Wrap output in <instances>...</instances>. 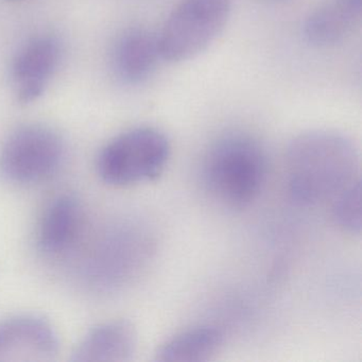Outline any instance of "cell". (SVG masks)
I'll return each instance as SVG.
<instances>
[{
    "instance_id": "obj_12",
    "label": "cell",
    "mask_w": 362,
    "mask_h": 362,
    "mask_svg": "<svg viewBox=\"0 0 362 362\" xmlns=\"http://www.w3.org/2000/svg\"><path fill=\"white\" fill-rule=\"evenodd\" d=\"M223 332L215 326H198L165 341L156 351L160 362H197L211 359L223 345Z\"/></svg>"
},
{
    "instance_id": "obj_9",
    "label": "cell",
    "mask_w": 362,
    "mask_h": 362,
    "mask_svg": "<svg viewBox=\"0 0 362 362\" xmlns=\"http://www.w3.org/2000/svg\"><path fill=\"white\" fill-rule=\"evenodd\" d=\"M160 59L158 35L146 29L134 28L126 31L116 42L112 64L122 82L139 84L156 71Z\"/></svg>"
},
{
    "instance_id": "obj_6",
    "label": "cell",
    "mask_w": 362,
    "mask_h": 362,
    "mask_svg": "<svg viewBox=\"0 0 362 362\" xmlns=\"http://www.w3.org/2000/svg\"><path fill=\"white\" fill-rule=\"evenodd\" d=\"M59 351L58 334L44 317L23 315L0 322V361H54Z\"/></svg>"
},
{
    "instance_id": "obj_10",
    "label": "cell",
    "mask_w": 362,
    "mask_h": 362,
    "mask_svg": "<svg viewBox=\"0 0 362 362\" xmlns=\"http://www.w3.org/2000/svg\"><path fill=\"white\" fill-rule=\"evenodd\" d=\"M83 211L79 200L63 194L54 199L44 211L37 230V245L48 255L69 251L81 232Z\"/></svg>"
},
{
    "instance_id": "obj_3",
    "label": "cell",
    "mask_w": 362,
    "mask_h": 362,
    "mask_svg": "<svg viewBox=\"0 0 362 362\" xmlns=\"http://www.w3.org/2000/svg\"><path fill=\"white\" fill-rule=\"evenodd\" d=\"M170 141L158 129L139 127L112 139L97 158V173L107 185L127 187L160 177L170 158Z\"/></svg>"
},
{
    "instance_id": "obj_7",
    "label": "cell",
    "mask_w": 362,
    "mask_h": 362,
    "mask_svg": "<svg viewBox=\"0 0 362 362\" xmlns=\"http://www.w3.org/2000/svg\"><path fill=\"white\" fill-rule=\"evenodd\" d=\"M62 48L52 35H39L27 42L12 64V81L18 100L30 103L45 92L60 64Z\"/></svg>"
},
{
    "instance_id": "obj_8",
    "label": "cell",
    "mask_w": 362,
    "mask_h": 362,
    "mask_svg": "<svg viewBox=\"0 0 362 362\" xmlns=\"http://www.w3.org/2000/svg\"><path fill=\"white\" fill-rule=\"evenodd\" d=\"M137 334L127 321H112L93 328L73 353L75 362H127L134 357Z\"/></svg>"
},
{
    "instance_id": "obj_4",
    "label": "cell",
    "mask_w": 362,
    "mask_h": 362,
    "mask_svg": "<svg viewBox=\"0 0 362 362\" xmlns=\"http://www.w3.org/2000/svg\"><path fill=\"white\" fill-rule=\"evenodd\" d=\"M232 13V0H181L158 35L163 60L194 59L223 31Z\"/></svg>"
},
{
    "instance_id": "obj_13",
    "label": "cell",
    "mask_w": 362,
    "mask_h": 362,
    "mask_svg": "<svg viewBox=\"0 0 362 362\" xmlns=\"http://www.w3.org/2000/svg\"><path fill=\"white\" fill-rule=\"evenodd\" d=\"M332 219L339 228L351 234L361 233V185L360 179L334 199Z\"/></svg>"
},
{
    "instance_id": "obj_5",
    "label": "cell",
    "mask_w": 362,
    "mask_h": 362,
    "mask_svg": "<svg viewBox=\"0 0 362 362\" xmlns=\"http://www.w3.org/2000/svg\"><path fill=\"white\" fill-rule=\"evenodd\" d=\"M60 135L42 124L14 131L0 151V173L18 185H33L49 179L64 158Z\"/></svg>"
},
{
    "instance_id": "obj_11",
    "label": "cell",
    "mask_w": 362,
    "mask_h": 362,
    "mask_svg": "<svg viewBox=\"0 0 362 362\" xmlns=\"http://www.w3.org/2000/svg\"><path fill=\"white\" fill-rule=\"evenodd\" d=\"M360 18L361 0H326L305 21L304 35L313 45H334L353 33Z\"/></svg>"
},
{
    "instance_id": "obj_1",
    "label": "cell",
    "mask_w": 362,
    "mask_h": 362,
    "mask_svg": "<svg viewBox=\"0 0 362 362\" xmlns=\"http://www.w3.org/2000/svg\"><path fill=\"white\" fill-rule=\"evenodd\" d=\"M355 143L334 130H311L292 139L287 149L288 188L304 206L334 199L359 180Z\"/></svg>"
},
{
    "instance_id": "obj_2",
    "label": "cell",
    "mask_w": 362,
    "mask_h": 362,
    "mask_svg": "<svg viewBox=\"0 0 362 362\" xmlns=\"http://www.w3.org/2000/svg\"><path fill=\"white\" fill-rule=\"evenodd\" d=\"M268 170L266 152L256 139L228 134L211 145L203 162L209 194L228 209L249 206L264 188Z\"/></svg>"
}]
</instances>
